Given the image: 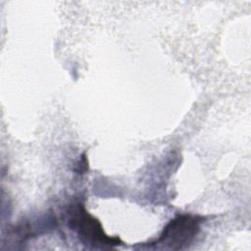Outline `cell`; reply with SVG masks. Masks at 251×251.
<instances>
[{
    "mask_svg": "<svg viewBox=\"0 0 251 251\" xmlns=\"http://www.w3.org/2000/svg\"><path fill=\"white\" fill-rule=\"evenodd\" d=\"M69 226L82 239L91 244L115 246L121 243L120 238L107 236L103 231L100 222L88 214L82 204H78L72 208L70 212Z\"/></svg>",
    "mask_w": 251,
    "mask_h": 251,
    "instance_id": "6da1fadb",
    "label": "cell"
},
{
    "mask_svg": "<svg viewBox=\"0 0 251 251\" xmlns=\"http://www.w3.org/2000/svg\"><path fill=\"white\" fill-rule=\"evenodd\" d=\"M200 220L190 215H180L172 220L155 242L170 249H182L189 245L200 229Z\"/></svg>",
    "mask_w": 251,
    "mask_h": 251,
    "instance_id": "7a4b0ae2",
    "label": "cell"
}]
</instances>
